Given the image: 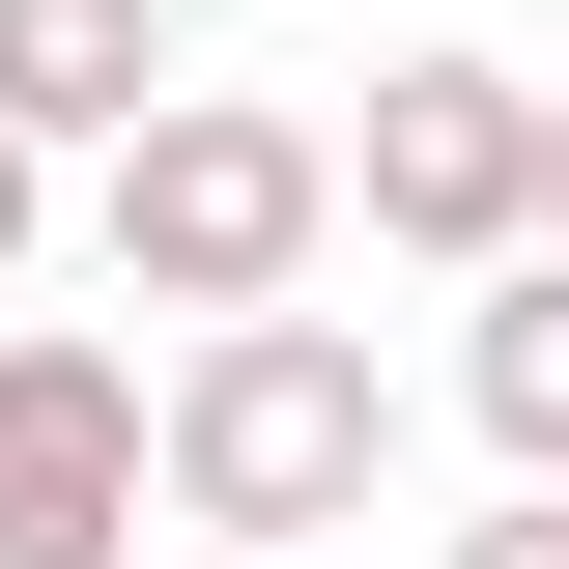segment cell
Segmentation results:
<instances>
[{"label":"cell","instance_id":"obj_1","mask_svg":"<svg viewBox=\"0 0 569 569\" xmlns=\"http://www.w3.org/2000/svg\"><path fill=\"white\" fill-rule=\"evenodd\" d=\"M86 257L142 313H284V284L342 257V142L257 114V86H171L142 142H86Z\"/></svg>","mask_w":569,"mask_h":569},{"label":"cell","instance_id":"obj_2","mask_svg":"<svg viewBox=\"0 0 569 569\" xmlns=\"http://www.w3.org/2000/svg\"><path fill=\"white\" fill-rule=\"evenodd\" d=\"M370 485H399V370H370L313 284L171 342V512H200V541H342Z\"/></svg>","mask_w":569,"mask_h":569},{"label":"cell","instance_id":"obj_3","mask_svg":"<svg viewBox=\"0 0 569 569\" xmlns=\"http://www.w3.org/2000/svg\"><path fill=\"white\" fill-rule=\"evenodd\" d=\"M142 485H171V399L114 342H0V569H142Z\"/></svg>","mask_w":569,"mask_h":569},{"label":"cell","instance_id":"obj_4","mask_svg":"<svg viewBox=\"0 0 569 569\" xmlns=\"http://www.w3.org/2000/svg\"><path fill=\"white\" fill-rule=\"evenodd\" d=\"M342 200L399 228V257H456V284L541 257V86H512V58H399L370 142H342Z\"/></svg>","mask_w":569,"mask_h":569},{"label":"cell","instance_id":"obj_5","mask_svg":"<svg viewBox=\"0 0 569 569\" xmlns=\"http://www.w3.org/2000/svg\"><path fill=\"white\" fill-rule=\"evenodd\" d=\"M171 86H200V58H171V0H0V114L58 142V171H86V142H142Z\"/></svg>","mask_w":569,"mask_h":569},{"label":"cell","instance_id":"obj_6","mask_svg":"<svg viewBox=\"0 0 569 569\" xmlns=\"http://www.w3.org/2000/svg\"><path fill=\"white\" fill-rule=\"evenodd\" d=\"M456 399H485V456H512V485H569V228H541V257H485Z\"/></svg>","mask_w":569,"mask_h":569},{"label":"cell","instance_id":"obj_7","mask_svg":"<svg viewBox=\"0 0 569 569\" xmlns=\"http://www.w3.org/2000/svg\"><path fill=\"white\" fill-rule=\"evenodd\" d=\"M427 569H569V485H512L485 541H427Z\"/></svg>","mask_w":569,"mask_h":569},{"label":"cell","instance_id":"obj_8","mask_svg":"<svg viewBox=\"0 0 569 569\" xmlns=\"http://www.w3.org/2000/svg\"><path fill=\"white\" fill-rule=\"evenodd\" d=\"M29 228H58V142H29V114H0V284H29Z\"/></svg>","mask_w":569,"mask_h":569},{"label":"cell","instance_id":"obj_9","mask_svg":"<svg viewBox=\"0 0 569 569\" xmlns=\"http://www.w3.org/2000/svg\"><path fill=\"white\" fill-rule=\"evenodd\" d=\"M541 228H569V86H541Z\"/></svg>","mask_w":569,"mask_h":569},{"label":"cell","instance_id":"obj_10","mask_svg":"<svg viewBox=\"0 0 569 569\" xmlns=\"http://www.w3.org/2000/svg\"><path fill=\"white\" fill-rule=\"evenodd\" d=\"M200 569H313V541H200Z\"/></svg>","mask_w":569,"mask_h":569}]
</instances>
